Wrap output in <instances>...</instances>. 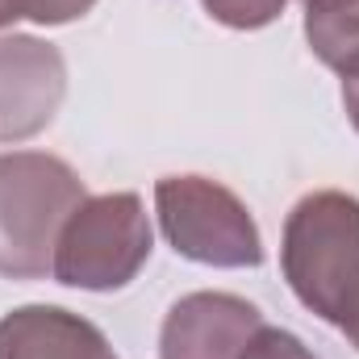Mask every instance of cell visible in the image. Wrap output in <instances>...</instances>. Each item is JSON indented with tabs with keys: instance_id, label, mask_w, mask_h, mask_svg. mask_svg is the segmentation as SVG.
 <instances>
[{
	"instance_id": "obj_7",
	"label": "cell",
	"mask_w": 359,
	"mask_h": 359,
	"mask_svg": "<svg viewBox=\"0 0 359 359\" xmlns=\"http://www.w3.org/2000/svg\"><path fill=\"white\" fill-rule=\"evenodd\" d=\"M0 359H117L88 318L59 305H21L0 318Z\"/></svg>"
},
{
	"instance_id": "obj_5",
	"label": "cell",
	"mask_w": 359,
	"mask_h": 359,
	"mask_svg": "<svg viewBox=\"0 0 359 359\" xmlns=\"http://www.w3.org/2000/svg\"><path fill=\"white\" fill-rule=\"evenodd\" d=\"M67 92V63L55 42L34 34H0V142L42 134Z\"/></svg>"
},
{
	"instance_id": "obj_12",
	"label": "cell",
	"mask_w": 359,
	"mask_h": 359,
	"mask_svg": "<svg viewBox=\"0 0 359 359\" xmlns=\"http://www.w3.org/2000/svg\"><path fill=\"white\" fill-rule=\"evenodd\" d=\"M343 104H347L351 126L359 130V80H347V84H343Z\"/></svg>"
},
{
	"instance_id": "obj_1",
	"label": "cell",
	"mask_w": 359,
	"mask_h": 359,
	"mask_svg": "<svg viewBox=\"0 0 359 359\" xmlns=\"http://www.w3.org/2000/svg\"><path fill=\"white\" fill-rule=\"evenodd\" d=\"M292 297L359 351V196L322 188L292 205L280 238Z\"/></svg>"
},
{
	"instance_id": "obj_3",
	"label": "cell",
	"mask_w": 359,
	"mask_h": 359,
	"mask_svg": "<svg viewBox=\"0 0 359 359\" xmlns=\"http://www.w3.org/2000/svg\"><path fill=\"white\" fill-rule=\"evenodd\" d=\"M155 230L138 192L84 196L59 230L50 276L67 288L113 292L147 268Z\"/></svg>"
},
{
	"instance_id": "obj_11",
	"label": "cell",
	"mask_w": 359,
	"mask_h": 359,
	"mask_svg": "<svg viewBox=\"0 0 359 359\" xmlns=\"http://www.w3.org/2000/svg\"><path fill=\"white\" fill-rule=\"evenodd\" d=\"M243 359H318L297 334H288V330H280V326H264L255 339H251V347L243 351Z\"/></svg>"
},
{
	"instance_id": "obj_9",
	"label": "cell",
	"mask_w": 359,
	"mask_h": 359,
	"mask_svg": "<svg viewBox=\"0 0 359 359\" xmlns=\"http://www.w3.org/2000/svg\"><path fill=\"white\" fill-rule=\"evenodd\" d=\"M96 0H0V29L17 25V21H34V25H67L76 17H84Z\"/></svg>"
},
{
	"instance_id": "obj_6",
	"label": "cell",
	"mask_w": 359,
	"mask_h": 359,
	"mask_svg": "<svg viewBox=\"0 0 359 359\" xmlns=\"http://www.w3.org/2000/svg\"><path fill=\"white\" fill-rule=\"evenodd\" d=\"M259 305L234 292H188L163 318V359H243L251 339L264 330Z\"/></svg>"
},
{
	"instance_id": "obj_4",
	"label": "cell",
	"mask_w": 359,
	"mask_h": 359,
	"mask_svg": "<svg viewBox=\"0 0 359 359\" xmlns=\"http://www.w3.org/2000/svg\"><path fill=\"white\" fill-rule=\"evenodd\" d=\"M159 230L172 251L205 268H259L264 238L251 209L209 176H163L155 184Z\"/></svg>"
},
{
	"instance_id": "obj_10",
	"label": "cell",
	"mask_w": 359,
	"mask_h": 359,
	"mask_svg": "<svg viewBox=\"0 0 359 359\" xmlns=\"http://www.w3.org/2000/svg\"><path fill=\"white\" fill-rule=\"evenodd\" d=\"M201 4L213 21L230 29H264L288 8V0H201Z\"/></svg>"
},
{
	"instance_id": "obj_8",
	"label": "cell",
	"mask_w": 359,
	"mask_h": 359,
	"mask_svg": "<svg viewBox=\"0 0 359 359\" xmlns=\"http://www.w3.org/2000/svg\"><path fill=\"white\" fill-rule=\"evenodd\" d=\"M309 50L347 80H359V0H301Z\"/></svg>"
},
{
	"instance_id": "obj_2",
	"label": "cell",
	"mask_w": 359,
	"mask_h": 359,
	"mask_svg": "<svg viewBox=\"0 0 359 359\" xmlns=\"http://www.w3.org/2000/svg\"><path fill=\"white\" fill-rule=\"evenodd\" d=\"M84 196V180L59 155H0V276L42 280L55 264L63 222Z\"/></svg>"
}]
</instances>
